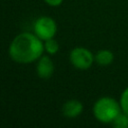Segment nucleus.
I'll return each instance as SVG.
<instances>
[{"label":"nucleus","mask_w":128,"mask_h":128,"mask_svg":"<svg viewBox=\"0 0 128 128\" xmlns=\"http://www.w3.org/2000/svg\"><path fill=\"white\" fill-rule=\"evenodd\" d=\"M93 115L101 123L108 124L116 118L122 111L120 102L110 96H103L99 98L93 105Z\"/></svg>","instance_id":"2"},{"label":"nucleus","mask_w":128,"mask_h":128,"mask_svg":"<svg viewBox=\"0 0 128 128\" xmlns=\"http://www.w3.org/2000/svg\"><path fill=\"white\" fill-rule=\"evenodd\" d=\"M44 51V42L30 32L18 34L9 46V56L13 61L20 64L37 61Z\"/></svg>","instance_id":"1"},{"label":"nucleus","mask_w":128,"mask_h":128,"mask_svg":"<svg viewBox=\"0 0 128 128\" xmlns=\"http://www.w3.org/2000/svg\"><path fill=\"white\" fill-rule=\"evenodd\" d=\"M34 34L42 41L54 38L57 33L56 21L49 16H41L36 19L33 24Z\"/></svg>","instance_id":"3"},{"label":"nucleus","mask_w":128,"mask_h":128,"mask_svg":"<svg viewBox=\"0 0 128 128\" xmlns=\"http://www.w3.org/2000/svg\"><path fill=\"white\" fill-rule=\"evenodd\" d=\"M95 62L100 66H109L114 61V54L108 49L99 50L95 55Z\"/></svg>","instance_id":"7"},{"label":"nucleus","mask_w":128,"mask_h":128,"mask_svg":"<svg viewBox=\"0 0 128 128\" xmlns=\"http://www.w3.org/2000/svg\"><path fill=\"white\" fill-rule=\"evenodd\" d=\"M69 60L75 68L79 70H86L92 66L95 61V57L89 49L85 47H75L69 54Z\"/></svg>","instance_id":"4"},{"label":"nucleus","mask_w":128,"mask_h":128,"mask_svg":"<svg viewBox=\"0 0 128 128\" xmlns=\"http://www.w3.org/2000/svg\"><path fill=\"white\" fill-rule=\"evenodd\" d=\"M64 0H44V2L50 6H53V7H57L59 5H61L63 3Z\"/></svg>","instance_id":"11"},{"label":"nucleus","mask_w":128,"mask_h":128,"mask_svg":"<svg viewBox=\"0 0 128 128\" xmlns=\"http://www.w3.org/2000/svg\"><path fill=\"white\" fill-rule=\"evenodd\" d=\"M43 42H44V50L48 54L54 55L59 51V44L54 38H50V39L45 40Z\"/></svg>","instance_id":"9"},{"label":"nucleus","mask_w":128,"mask_h":128,"mask_svg":"<svg viewBox=\"0 0 128 128\" xmlns=\"http://www.w3.org/2000/svg\"><path fill=\"white\" fill-rule=\"evenodd\" d=\"M83 112V104L79 100L71 99L64 103L62 107V113L67 118L78 117Z\"/></svg>","instance_id":"6"},{"label":"nucleus","mask_w":128,"mask_h":128,"mask_svg":"<svg viewBox=\"0 0 128 128\" xmlns=\"http://www.w3.org/2000/svg\"><path fill=\"white\" fill-rule=\"evenodd\" d=\"M54 63L49 56H41L37 60L36 73L42 79H49L54 73Z\"/></svg>","instance_id":"5"},{"label":"nucleus","mask_w":128,"mask_h":128,"mask_svg":"<svg viewBox=\"0 0 128 128\" xmlns=\"http://www.w3.org/2000/svg\"><path fill=\"white\" fill-rule=\"evenodd\" d=\"M115 128H128V115L121 111L111 123Z\"/></svg>","instance_id":"8"},{"label":"nucleus","mask_w":128,"mask_h":128,"mask_svg":"<svg viewBox=\"0 0 128 128\" xmlns=\"http://www.w3.org/2000/svg\"><path fill=\"white\" fill-rule=\"evenodd\" d=\"M120 106L124 113L128 115V87H126L120 95Z\"/></svg>","instance_id":"10"}]
</instances>
